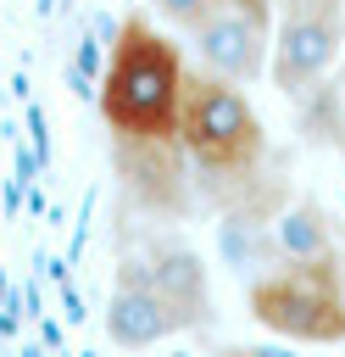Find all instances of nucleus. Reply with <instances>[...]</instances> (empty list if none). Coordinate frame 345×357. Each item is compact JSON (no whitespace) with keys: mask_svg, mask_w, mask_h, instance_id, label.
<instances>
[{"mask_svg":"<svg viewBox=\"0 0 345 357\" xmlns=\"http://www.w3.org/2000/svg\"><path fill=\"white\" fill-rule=\"evenodd\" d=\"M184 78H189L184 50L167 33H156L145 17H128L117 28L100 78V117L111 139H178Z\"/></svg>","mask_w":345,"mask_h":357,"instance_id":"obj_1","label":"nucleus"},{"mask_svg":"<svg viewBox=\"0 0 345 357\" xmlns=\"http://www.w3.org/2000/svg\"><path fill=\"white\" fill-rule=\"evenodd\" d=\"M245 307L267 335L339 346L345 340V268L339 257H284L245 279Z\"/></svg>","mask_w":345,"mask_h":357,"instance_id":"obj_2","label":"nucleus"},{"mask_svg":"<svg viewBox=\"0 0 345 357\" xmlns=\"http://www.w3.org/2000/svg\"><path fill=\"white\" fill-rule=\"evenodd\" d=\"M117 262L134 268L161 296V307L172 312L178 335L211 324V279H206V262H200V251L178 229L150 223V218H139V223L128 218L122 234H117Z\"/></svg>","mask_w":345,"mask_h":357,"instance_id":"obj_3","label":"nucleus"},{"mask_svg":"<svg viewBox=\"0 0 345 357\" xmlns=\"http://www.w3.org/2000/svg\"><path fill=\"white\" fill-rule=\"evenodd\" d=\"M339 56H345V0H278L267 73L289 106L317 84H328Z\"/></svg>","mask_w":345,"mask_h":357,"instance_id":"obj_4","label":"nucleus"},{"mask_svg":"<svg viewBox=\"0 0 345 357\" xmlns=\"http://www.w3.org/2000/svg\"><path fill=\"white\" fill-rule=\"evenodd\" d=\"M195 67L223 78V84H256L267 78V50H273V0H223L206 22L189 33Z\"/></svg>","mask_w":345,"mask_h":357,"instance_id":"obj_5","label":"nucleus"},{"mask_svg":"<svg viewBox=\"0 0 345 357\" xmlns=\"http://www.w3.org/2000/svg\"><path fill=\"white\" fill-rule=\"evenodd\" d=\"M111 162L128 195V212L150 223H184L195 201V173L178 139H111Z\"/></svg>","mask_w":345,"mask_h":357,"instance_id":"obj_6","label":"nucleus"},{"mask_svg":"<svg viewBox=\"0 0 345 357\" xmlns=\"http://www.w3.org/2000/svg\"><path fill=\"white\" fill-rule=\"evenodd\" d=\"M106 335H111V346H122V351H145V346H161V340L178 335V324H172V312L161 307V296H156L134 268H122V262H117L111 296H106Z\"/></svg>","mask_w":345,"mask_h":357,"instance_id":"obj_7","label":"nucleus"},{"mask_svg":"<svg viewBox=\"0 0 345 357\" xmlns=\"http://www.w3.org/2000/svg\"><path fill=\"white\" fill-rule=\"evenodd\" d=\"M273 251H278V262H284V257H339L334 223H328L323 201H312V195L289 201V206L273 218Z\"/></svg>","mask_w":345,"mask_h":357,"instance_id":"obj_8","label":"nucleus"},{"mask_svg":"<svg viewBox=\"0 0 345 357\" xmlns=\"http://www.w3.org/2000/svg\"><path fill=\"white\" fill-rule=\"evenodd\" d=\"M217 251L239 279H256L278 262L273 251V223H245V218H217Z\"/></svg>","mask_w":345,"mask_h":357,"instance_id":"obj_9","label":"nucleus"},{"mask_svg":"<svg viewBox=\"0 0 345 357\" xmlns=\"http://www.w3.org/2000/svg\"><path fill=\"white\" fill-rule=\"evenodd\" d=\"M211 357H295V351H278V346H223Z\"/></svg>","mask_w":345,"mask_h":357,"instance_id":"obj_10","label":"nucleus"},{"mask_svg":"<svg viewBox=\"0 0 345 357\" xmlns=\"http://www.w3.org/2000/svg\"><path fill=\"white\" fill-rule=\"evenodd\" d=\"M334 89H339V100H345V56H339V84H334Z\"/></svg>","mask_w":345,"mask_h":357,"instance_id":"obj_11","label":"nucleus"},{"mask_svg":"<svg viewBox=\"0 0 345 357\" xmlns=\"http://www.w3.org/2000/svg\"><path fill=\"white\" fill-rule=\"evenodd\" d=\"M334 151H339V156H345V134H339V139H334Z\"/></svg>","mask_w":345,"mask_h":357,"instance_id":"obj_12","label":"nucleus"},{"mask_svg":"<svg viewBox=\"0 0 345 357\" xmlns=\"http://www.w3.org/2000/svg\"><path fill=\"white\" fill-rule=\"evenodd\" d=\"M339 268H345V251H339Z\"/></svg>","mask_w":345,"mask_h":357,"instance_id":"obj_13","label":"nucleus"}]
</instances>
